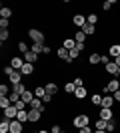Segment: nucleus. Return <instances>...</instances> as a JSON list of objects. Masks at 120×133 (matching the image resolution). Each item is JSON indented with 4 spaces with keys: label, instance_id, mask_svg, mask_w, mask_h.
<instances>
[{
    "label": "nucleus",
    "instance_id": "obj_1",
    "mask_svg": "<svg viewBox=\"0 0 120 133\" xmlns=\"http://www.w3.org/2000/svg\"><path fill=\"white\" fill-rule=\"evenodd\" d=\"M88 123H90V117L86 115V113H78V115L72 119V125H74L76 129H84V127H88Z\"/></svg>",
    "mask_w": 120,
    "mask_h": 133
},
{
    "label": "nucleus",
    "instance_id": "obj_2",
    "mask_svg": "<svg viewBox=\"0 0 120 133\" xmlns=\"http://www.w3.org/2000/svg\"><path fill=\"white\" fill-rule=\"evenodd\" d=\"M28 36H30V40H32L34 44H44V40H46L44 32H42V30H36V28H30Z\"/></svg>",
    "mask_w": 120,
    "mask_h": 133
},
{
    "label": "nucleus",
    "instance_id": "obj_3",
    "mask_svg": "<svg viewBox=\"0 0 120 133\" xmlns=\"http://www.w3.org/2000/svg\"><path fill=\"white\" fill-rule=\"evenodd\" d=\"M118 89H120V82L116 78H112L106 85H104V91H106V94H114V91H118Z\"/></svg>",
    "mask_w": 120,
    "mask_h": 133
},
{
    "label": "nucleus",
    "instance_id": "obj_4",
    "mask_svg": "<svg viewBox=\"0 0 120 133\" xmlns=\"http://www.w3.org/2000/svg\"><path fill=\"white\" fill-rule=\"evenodd\" d=\"M28 107L30 109H38V111H42V113L46 111V105H44V101L40 99V97H34V99L28 103Z\"/></svg>",
    "mask_w": 120,
    "mask_h": 133
},
{
    "label": "nucleus",
    "instance_id": "obj_5",
    "mask_svg": "<svg viewBox=\"0 0 120 133\" xmlns=\"http://www.w3.org/2000/svg\"><path fill=\"white\" fill-rule=\"evenodd\" d=\"M98 117L100 119H104V121H110V119H114V111L112 109H106V107H100V113H98Z\"/></svg>",
    "mask_w": 120,
    "mask_h": 133
},
{
    "label": "nucleus",
    "instance_id": "obj_6",
    "mask_svg": "<svg viewBox=\"0 0 120 133\" xmlns=\"http://www.w3.org/2000/svg\"><path fill=\"white\" fill-rule=\"evenodd\" d=\"M42 119V111L38 109H28V121L30 123H38Z\"/></svg>",
    "mask_w": 120,
    "mask_h": 133
},
{
    "label": "nucleus",
    "instance_id": "obj_7",
    "mask_svg": "<svg viewBox=\"0 0 120 133\" xmlns=\"http://www.w3.org/2000/svg\"><path fill=\"white\" fill-rule=\"evenodd\" d=\"M24 64H26V62H24V58H22V56H14V58L10 60V66L14 68V70H18V72L22 70V66H24Z\"/></svg>",
    "mask_w": 120,
    "mask_h": 133
},
{
    "label": "nucleus",
    "instance_id": "obj_8",
    "mask_svg": "<svg viewBox=\"0 0 120 133\" xmlns=\"http://www.w3.org/2000/svg\"><path fill=\"white\" fill-rule=\"evenodd\" d=\"M8 82H10V85H16V83H22V74L18 72V70H14V72L8 76Z\"/></svg>",
    "mask_w": 120,
    "mask_h": 133
},
{
    "label": "nucleus",
    "instance_id": "obj_9",
    "mask_svg": "<svg viewBox=\"0 0 120 133\" xmlns=\"http://www.w3.org/2000/svg\"><path fill=\"white\" fill-rule=\"evenodd\" d=\"M72 24H74L76 28H80V30H82V28L86 26V18L82 16V14H74V16H72Z\"/></svg>",
    "mask_w": 120,
    "mask_h": 133
},
{
    "label": "nucleus",
    "instance_id": "obj_10",
    "mask_svg": "<svg viewBox=\"0 0 120 133\" xmlns=\"http://www.w3.org/2000/svg\"><path fill=\"white\" fill-rule=\"evenodd\" d=\"M104 72L116 78V76H118V66H116V62H110V64H106V66H104Z\"/></svg>",
    "mask_w": 120,
    "mask_h": 133
},
{
    "label": "nucleus",
    "instance_id": "obj_11",
    "mask_svg": "<svg viewBox=\"0 0 120 133\" xmlns=\"http://www.w3.org/2000/svg\"><path fill=\"white\" fill-rule=\"evenodd\" d=\"M10 133H24V127L18 119H12L10 121Z\"/></svg>",
    "mask_w": 120,
    "mask_h": 133
},
{
    "label": "nucleus",
    "instance_id": "obj_12",
    "mask_svg": "<svg viewBox=\"0 0 120 133\" xmlns=\"http://www.w3.org/2000/svg\"><path fill=\"white\" fill-rule=\"evenodd\" d=\"M76 46H78V44H76V40H74V38H64V42H62V48H66L68 52H72Z\"/></svg>",
    "mask_w": 120,
    "mask_h": 133
},
{
    "label": "nucleus",
    "instance_id": "obj_13",
    "mask_svg": "<svg viewBox=\"0 0 120 133\" xmlns=\"http://www.w3.org/2000/svg\"><path fill=\"white\" fill-rule=\"evenodd\" d=\"M112 105H114V95H104V97H102V105H100V107L112 109Z\"/></svg>",
    "mask_w": 120,
    "mask_h": 133
},
{
    "label": "nucleus",
    "instance_id": "obj_14",
    "mask_svg": "<svg viewBox=\"0 0 120 133\" xmlns=\"http://www.w3.org/2000/svg\"><path fill=\"white\" fill-rule=\"evenodd\" d=\"M22 58H24L26 64H36V62H38V54H34V52H26Z\"/></svg>",
    "mask_w": 120,
    "mask_h": 133
},
{
    "label": "nucleus",
    "instance_id": "obj_15",
    "mask_svg": "<svg viewBox=\"0 0 120 133\" xmlns=\"http://www.w3.org/2000/svg\"><path fill=\"white\" fill-rule=\"evenodd\" d=\"M86 95H88V89H86V85H82V88H76V91H74V97L76 99H84Z\"/></svg>",
    "mask_w": 120,
    "mask_h": 133
},
{
    "label": "nucleus",
    "instance_id": "obj_16",
    "mask_svg": "<svg viewBox=\"0 0 120 133\" xmlns=\"http://www.w3.org/2000/svg\"><path fill=\"white\" fill-rule=\"evenodd\" d=\"M4 115H6V119H16V115H18V109L14 105H10L8 109H4Z\"/></svg>",
    "mask_w": 120,
    "mask_h": 133
},
{
    "label": "nucleus",
    "instance_id": "obj_17",
    "mask_svg": "<svg viewBox=\"0 0 120 133\" xmlns=\"http://www.w3.org/2000/svg\"><path fill=\"white\" fill-rule=\"evenodd\" d=\"M56 56L60 58V60H64V62L70 60V52L66 50V48H58V50H56Z\"/></svg>",
    "mask_w": 120,
    "mask_h": 133
},
{
    "label": "nucleus",
    "instance_id": "obj_18",
    "mask_svg": "<svg viewBox=\"0 0 120 133\" xmlns=\"http://www.w3.org/2000/svg\"><path fill=\"white\" fill-rule=\"evenodd\" d=\"M34 97H36V95H34V91H32V89H26V91L22 94V97H20V99H22L24 103H30V101L34 99Z\"/></svg>",
    "mask_w": 120,
    "mask_h": 133
},
{
    "label": "nucleus",
    "instance_id": "obj_19",
    "mask_svg": "<svg viewBox=\"0 0 120 133\" xmlns=\"http://www.w3.org/2000/svg\"><path fill=\"white\" fill-rule=\"evenodd\" d=\"M20 74H22V76H32V74H34V64H24Z\"/></svg>",
    "mask_w": 120,
    "mask_h": 133
},
{
    "label": "nucleus",
    "instance_id": "obj_20",
    "mask_svg": "<svg viewBox=\"0 0 120 133\" xmlns=\"http://www.w3.org/2000/svg\"><path fill=\"white\" fill-rule=\"evenodd\" d=\"M44 88H46V94H50V95H56V94H58V85H56L54 82H48Z\"/></svg>",
    "mask_w": 120,
    "mask_h": 133
},
{
    "label": "nucleus",
    "instance_id": "obj_21",
    "mask_svg": "<svg viewBox=\"0 0 120 133\" xmlns=\"http://www.w3.org/2000/svg\"><path fill=\"white\" fill-rule=\"evenodd\" d=\"M108 56H112V58L116 60V58L120 56V44H112V46H110V48H108Z\"/></svg>",
    "mask_w": 120,
    "mask_h": 133
},
{
    "label": "nucleus",
    "instance_id": "obj_22",
    "mask_svg": "<svg viewBox=\"0 0 120 133\" xmlns=\"http://www.w3.org/2000/svg\"><path fill=\"white\" fill-rule=\"evenodd\" d=\"M10 16H12V10L8 6H2V8H0V18H2V20H10Z\"/></svg>",
    "mask_w": 120,
    "mask_h": 133
},
{
    "label": "nucleus",
    "instance_id": "obj_23",
    "mask_svg": "<svg viewBox=\"0 0 120 133\" xmlns=\"http://www.w3.org/2000/svg\"><path fill=\"white\" fill-rule=\"evenodd\" d=\"M100 56H102V54H98V52L90 54V56H88V64H90V66H96V64H100Z\"/></svg>",
    "mask_w": 120,
    "mask_h": 133
},
{
    "label": "nucleus",
    "instance_id": "obj_24",
    "mask_svg": "<svg viewBox=\"0 0 120 133\" xmlns=\"http://www.w3.org/2000/svg\"><path fill=\"white\" fill-rule=\"evenodd\" d=\"M10 121L12 119H6V117L4 121H0V133H10Z\"/></svg>",
    "mask_w": 120,
    "mask_h": 133
},
{
    "label": "nucleus",
    "instance_id": "obj_25",
    "mask_svg": "<svg viewBox=\"0 0 120 133\" xmlns=\"http://www.w3.org/2000/svg\"><path fill=\"white\" fill-rule=\"evenodd\" d=\"M10 105H12L10 97H8V95H0V107H2V109H8Z\"/></svg>",
    "mask_w": 120,
    "mask_h": 133
},
{
    "label": "nucleus",
    "instance_id": "obj_26",
    "mask_svg": "<svg viewBox=\"0 0 120 133\" xmlns=\"http://www.w3.org/2000/svg\"><path fill=\"white\" fill-rule=\"evenodd\" d=\"M26 89H28V88H26V83H16V85H12V91H16L20 97H22V94L26 91Z\"/></svg>",
    "mask_w": 120,
    "mask_h": 133
},
{
    "label": "nucleus",
    "instance_id": "obj_27",
    "mask_svg": "<svg viewBox=\"0 0 120 133\" xmlns=\"http://www.w3.org/2000/svg\"><path fill=\"white\" fill-rule=\"evenodd\" d=\"M82 32H84L86 36H92V34H96V26H92V24L86 22V26L82 28Z\"/></svg>",
    "mask_w": 120,
    "mask_h": 133
},
{
    "label": "nucleus",
    "instance_id": "obj_28",
    "mask_svg": "<svg viewBox=\"0 0 120 133\" xmlns=\"http://www.w3.org/2000/svg\"><path fill=\"white\" fill-rule=\"evenodd\" d=\"M74 40H76V44H86V34L82 32V30H78L76 36H74Z\"/></svg>",
    "mask_w": 120,
    "mask_h": 133
},
{
    "label": "nucleus",
    "instance_id": "obj_29",
    "mask_svg": "<svg viewBox=\"0 0 120 133\" xmlns=\"http://www.w3.org/2000/svg\"><path fill=\"white\" fill-rule=\"evenodd\" d=\"M34 95L42 99V97L46 95V88H44V85H36V88H34Z\"/></svg>",
    "mask_w": 120,
    "mask_h": 133
},
{
    "label": "nucleus",
    "instance_id": "obj_30",
    "mask_svg": "<svg viewBox=\"0 0 120 133\" xmlns=\"http://www.w3.org/2000/svg\"><path fill=\"white\" fill-rule=\"evenodd\" d=\"M16 119H18V121H20V123H26V121H28V111H26V109H22V111H18V115H16Z\"/></svg>",
    "mask_w": 120,
    "mask_h": 133
},
{
    "label": "nucleus",
    "instance_id": "obj_31",
    "mask_svg": "<svg viewBox=\"0 0 120 133\" xmlns=\"http://www.w3.org/2000/svg\"><path fill=\"white\" fill-rule=\"evenodd\" d=\"M16 48H18V52H22V54H26V52H30V46L26 44V42H22V40H20V42H18V44H16Z\"/></svg>",
    "mask_w": 120,
    "mask_h": 133
},
{
    "label": "nucleus",
    "instance_id": "obj_32",
    "mask_svg": "<svg viewBox=\"0 0 120 133\" xmlns=\"http://www.w3.org/2000/svg\"><path fill=\"white\" fill-rule=\"evenodd\" d=\"M64 91H66V94H74V91H76L74 82H66V83H64Z\"/></svg>",
    "mask_w": 120,
    "mask_h": 133
},
{
    "label": "nucleus",
    "instance_id": "obj_33",
    "mask_svg": "<svg viewBox=\"0 0 120 133\" xmlns=\"http://www.w3.org/2000/svg\"><path fill=\"white\" fill-rule=\"evenodd\" d=\"M42 50H44V44H34V42H32L30 52H34V54H42Z\"/></svg>",
    "mask_w": 120,
    "mask_h": 133
},
{
    "label": "nucleus",
    "instance_id": "obj_34",
    "mask_svg": "<svg viewBox=\"0 0 120 133\" xmlns=\"http://www.w3.org/2000/svg\"><path fill=\"white\" fill-rule=\"evenodd\" d=\"M10 89H12V85L2 83V85H0V95H10Z\"/></svg>",
    "mask_w": 120,
    "mask_h": 133
},
{
    "label": "nucleus",
    "instance_id": "obj_35",
    "mask_svg": "<svg viewBox=\"0 0 120 133\" xmlns=\"http://www.w3.org/2000/svg\"><path fill=\"white\" fill-rule=\"evenodd\" d=\"M90 103H92V105H102V95H100V94H94Z\"/></svg>",
    "mask_w": 120,
    "mask_h": 133
},
{
    "label": "nucleus",
    "instance_id": "obj_36",
    "mask_svg": "<svg viewBox=\"0 0 120 133\" xmlns=\"http://www.w3.org/2000/svg\"><path fill=\"white\" fill-rule=\"evenodd\" d=\"M10 38V32L8 30H0V42H2V46H4V42Z\"/></svg>",
    "mask_w": 120,
    "mask_h": 133
},
{
    "label": "nucleus",
    "instance_id": "obj_37",
    "mask_svg": "<svg viewBox=\"0 0 120 133\" xmlns=\"http://www.w3.org/2000/svg\"><path fill=\"white\" fill-rule=\"evenodd\" d=\"M86 22H88V24H92V26H96L98 16H96V14H88V16H86Z\"/></svg>",
    "mask_w": 120,
    "mask_h": 133
},
{
    "label": "nucleus",
    "instance_id": "obj_38",
    "mask_svg": "<svg viewBox=\"0 0 120 133\" xmlns=\"http://www.w3.org/2000/svg\"><path fill=\"white\" fill-rule=\"evenodd\" d=\"M106 125H108V121H104V119H100V117L96 119V129H104V131H106Z\"/></svg>",
    "mask_w": 120,
    "mask_h": 133
},
{
    "label": "nucleus",
    "instance_id": "obj_39",
    "mask_svg": "<svg viewBox=\"0 0 120 133\" xmlns=\"http://www.w3.org/2000/svg\"><path fill=\"white\" fill-rule=\"evenodd\" d=\"M106 131H108V133H114V131H116V121H114V119H110V121H108Z\"/></svg>",
    "mask_w": 120,
    "mask_h": 133
},
{
    "label": "nucleus",
    "instance_id": "obj_40",
    "mask_svg": "<svg viewBox=\"0 0 120 133\" xmlns=\"http://www.w3.org/2000/svg\"><path fill=\"white\" fill-rule=\"evenodd\" d=\"M114 4H116V0H106V2L102 4V10H110Z\"/></svg>",
    "mask_w": 120,
    "mask_h": 133
},
{
    "label": "nucleus",
    "instance_id": "obj_41",
    "mask_svg": "<svg viewBox=\"0 0 120 133\" xmlns=\"http://www.w3.org/2000/svg\"><path fill=\"white\" fill-rule=\"evenodd\" d=\"M8 97H10V101H12V105H14V103H16V101L20 99V95H18L16 91H10V95H8Z\"/></svg>",
    "mask_w": 120,
    "mask_h": 133
},
{
    "label": "nucleus",
    "instance_id": "obj_42",
    "mask_svg": "<svg viewBox=\"0 0 120 133\" xmlns=\"http://www.w3.org/2000/svg\"><path fill=\"white\" fill-rule=\"evenodd\" d=\"M8 26H10V20H2L0 18V30H8Z\"/></svg>",
    "mask_w": 120,
    "mask_h": 133
},
{
    "label": "nucleus",
    "instance_id": "obj_43",
    "mask_svg": "<svg viewBox=\"0 0 120 133\" xmlns=\"http://www.w3.org/2000/svg\"><path fill=\"white\" fill-rule=\"evenodd\" d=\"M100 64H104V66L110 64V56L108 54H102V56H100Z\"/></svg>",
    "mask_w": 120,
    "mask_h": 133
},
{
    "label": "nucleus",
    "instance_id": "obj_44",
    "mask_svg": "<svg viewBox=\"0 0 120 133\" xmlns=\"http://www.w3.org/2000/svg\"><path fill=\"white\" fill-rule=\"evenodd\" d=\"M60 131H62V127H60L58 123H54V125H52V129H50V133H60Z\"/></svg>",
    "mask_w": 120,
    "mask_h": 133
},
{
    "label": "nucleus",
    "instance_id": "obj_45",
    "mask_svg": "<svg viewBox=\"0 0 120 133\" xmlns=\"http://www.w3.org/2000/svg\"><path fill=\"white\" fill-rule=\"evenodd\" d=\"M2 72H4L6 76H10V74L14 72V68H12V66H4V70H2Z\"/></svg>",
    "mask_w": 120,
    "mask_h": 133
},
{
    "label": "nucleus",
    "instance_id": "obj_46",
    "mask_svg": "<svg viewBox=\"0 0 120 133\" xmlns=\"http://www.w3.org/2000/svg\"><path fill=\"white\" fill-rule=\"evenodd\" d=\"M74 85H76V88H82V85H84V79H82V78H76L74 79Z\"/></svg>",
    "mask_w": 120,
    "mask_h": 133
},
{
    "label": "nucleus",
    "instance_id": "obj_47",
    "mask_svg": "<svg viewBox=\"0 0 120 133\" xmlns=\"http://www.w3.org/2000/svg\"><path fill=\"white\" fill-rule=\"evenodd\" d=\"M42 101H44V105H46V103H50V101H52V95H50V94H46L44 97H42Z\"/></svg>",
    "mask_w": 120,
    "mask_h": 133
},
{
    "label": "nucleus",
    "instance_id": "obj_48",
    "mask_svg": "<svg viewBox=\"0 0 120 133\" xmlns=\"http://www.w3.org/2000/svg\"><path fill=\"white\" fill-rule=\"evenodd\" d=\"M42 54H44V56L52 54V50H50V46H46V44H44V50H42Z\"/></svg>",
    "mask_w": 120,
    "mask_h": 133
},
{
    "label": "nucleus",
    "instance_id": "obj_49",
    "mask_svg": "<svg viewBox=\"0 0 120 133\" xmlns=\"http://www.w3.org/2000/svg\"><path fill=\"white\" fill-rule=\"evenodd\" d=\"M78 131H80V133H94V131L90 129V125H88V127H84V129H78Z\"/></svg>",
    "mask_w": 120,
    "mask_h": 133
},
{
    "label": "nucleus",
    "instance_id": "obj_50",
    "mask_svg": "<svg viewBox=\"0 0 120 133\" xmlns=\"http://www.w3.org/2000/svg\"><path fill=\"white\" fill-rule=\"evenodd\" d=\"M114 101H120V89H118V91H114Z\"/></svg>",
    "mask_w": 120,
    "mask_h": 133
},
{
    "label": "nucleus",
    "instance_id": "obj_51",
    "mask_svg": "<svg viewBox=\"0 0 120 133\" xmlns=\"http://www.w3.org/2000/svg\"><path fill=\"white\" fill-rule=\"evenodd\" d=\"M114 62H116V66H118V68H120V56H118V58H116V60H114Z\"/></svg>",
    "mask_w": 120,
    "mask_h": 133
},
{
    "label": "nucleus",
    "instance_id": "obj_52",
    "mask_svg": "<svg viewBox=\"0 0 120 133\" xmlns=\"http://www.w3.org/2000/svg\"><path fill=\"white\" fill-rule=\"evenodd\" d=\"M94 133H108V131H104V129H96Z\"/></svg>",
    "mask_w": 120,
    "mask_h": 133
},
{
    "label": "nucleus",
    "instance_id": "obj_53",
    "mask_svg": "<svg viewBox=\"0 0 120 133\" xmlns=\"http://www.w3.org/2000/svg\"><path fill=\"white\" fill-rule=\"evenodd\" d=\"M38 133H50V131H46V129H40V131Z\"/></svg>",
    "mask_w": 120,
    "mask_h": 133
},
{
    "label": "nucleus",
    "instance_id": "obj_54",
    "mask_svg": "<svg viewBox=\"0 0 120 133\" xmlns=\"http://www.w3.org/2000/svg\"><path fill=\"white\" fill-rule=\"evenodd\" d=\"M118 76H120V68H118Z\"/></svg>",
    "mask_w": 120,
    "mask_h": 133
},
{
    "label": "nucleus",
    "instance_id": "obj_55",
    "mask_svg": "<svg viewBox=\"0 0 120 133\" xmlns=\"http://www.w3.org/2000/svg\"><path fill=\"white\" fill-rule=\"evenodd\" d=\"M60 133H66V131H60Z\"/></svg>",
    "mask_w": 120,
    "mask_h": 133
},
{
    "label": "nucleus",
    "instance_id": "obj_56",
    "mask_svg": "<svg viewBox=\"0 0 120 133\" xmlns=\"http://www.w3.org/2000/svg\"><path fill=\"white\" fill-rule=\"evenodd\" d=\"M76 133H80V131H76Z\"/></svg>",
    "mask_w": 120,
    "mask_h": 133
}]
</instances>
